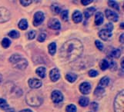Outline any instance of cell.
<instances>
[{
	"mask_svg": "<svg viewBox=\"0 0 124 112\" xmlns=\"http://www.w3.org/2000/svg\"><path fill=\"white\" fill-rule=\"evenodd\" d=\"M45 19V15L42 12H37L34 15V19H33V25L34 26H39L41 25Z\"/></svg>",
	"mask_w": 124,
	"mask_h": 112,
	"instance_id": "cell-6",
	"label": "cell"
},
{
	"mask_svg": "<svg viewBox=\"0 0 124 112\" xmlns=\"http://www.w3.org/2000/svg\"><path fill=\"white\" fill-rule=\"evenodd\" d=\"M51 10L55 14H59L61 12V8L57 3H53L51 6Z\"/></svg>",
	"mask_w": 124,
	"mask_h": 112,
	"instance_id": "cell-22",
	"label": "cell"
},
{
	"mask_svg": "<svg viewBox=\"0 0 124 112\" xmlns=\"http://www.w3.org/2000/svg\"><path fill=\"white\" fill-rule=\"evenodd\" d=\"M123 91L119 92L114 101V110L115 112H123Z\"/></svg>",
	"mask_w": 124,
	"mask_h": 112,
	"instance_id": "cell-4",
	"label": "cell"
},
{
	"mask_svg": "<svg viewBox=\"0 0 124 112\" xmlns=\"http://www.w3.org/2000/svg\"><path fill=\"white\" fill-rule=\"evenodd\" d=\"M83 51V45L77 38L66 42L60 49L59 56L62 62H72L79 58Z\"/></svg>",
	"mask_w": 124,
	"mask_h": 112,
	"instance_id": "cell-1",
	"label": "cell"
},
{
	"mask_svg": "<svg viewBox=\"0 0 124 112\" xmlns=\"http://www.w3.org/2000/svg\"><path fill=\"white\" fill-rule=\"evenodd\" d=\"M123 36H124V35L123 33V34H121L120 37H119V42H120L121 43H123Z\"/></svg>",
	"mask_w": 124,
	"mask_h": 112,
	"instance_id": "cell-42",
	"label": "cell"
},
{
	"mask_svg": "<svg viewBox=\"0 0 124 112\" xmlns=\"http://www.w3.org/2000/svg\"><path fill=\"white\" fill-rule=\"evenodd\" d=\"M72 20H73V21L75 23H79V22H81L83 20V15L82 13L76 10L74 12V13L72 14Z\"/></svg>",
	"mask_w": 124,
	"mask_h": 112,
	"instance_id": "cell-14",
	"label": "cell"
},
{
	"mask_svg": "<svg viewBox=\"0 0 124 112\" xmlns=\"http://www.w3.org/2000/svg\"><path fill=\"white\" fill-rule=\"evenodd\" d=\"M109 83V78L108 77H103L102 78H101V80L100 81V83H99V87L101 88H105L106 87Z\"/></svg>",
	"mask_w": 124,
	"mask_h": 112,
	"instance_id": "cell-17",
	"label": "cell"
},
{
	"mask_svg": "<svg viewBox=\"0 0 124 112\" xmlns=\"http://www.w3.org/2000/svg\"><path fill=\"white\" fill-rule=\"evenodd\" d=\"M0 108L2 110H8L9 108V106H8V103L3 98H0Z\"/></svg>",
	"mask_w": 124,
	"mask_h": 112,
	"instance_id": "cell-25",
	"label": "cell"
},
{
	"mask_svg": "<svg viewBox=\"0 0 124 112\" xmlns=\"http://www.w3.org/2000/svg\"><path fill=\"white\" fill-rule=\"evenodd\" d=\"M104 20V15L103 14L100 12H96V14L95 15V24L96 25H100L102 24Z\"/></svg>",
	"mask_w": 124,
	"mask_h": 112,
	"instance_id": "cell-15",
	"label": "cell"
},
{
	"mask_svg": "<svg viewBox=\"0 0 124 112\" xmlns=\"http://www.w3.org/2000/svg\"><path fill=\"white\" fill-rule=\"evenodd\" d=\"M100 67L102 71L106 70L109 68V62H107V60L102 59L100 63Z\"/></svg>",
	"mask_w": 124,
	"mask_h": 112,
	"instance_id": "cell-26",
	"label": "cell"
},
{
	"mask_svg": "<svg viewBox=\"0 0 124 112\" xmlns=\"http://www.w3.org/2000/svg\"><path fill=\"white\" fill-rule=\"evenodd\" d=\"M121 67L123 68H123H124V65H123V60L121 61Z\"/></svg>",
	"mask_w": 124,
	"mask_h": 112,
	"instance_id": "cell-46",
	"label": "cell"
},
{
	"mask_svg": "<svg viewBox=\"0 0 124 112\" xmlns=\"http://www.w3.org/2000/svg\"><path fill=\"white\" fill-rule=\"evenodd\" d=\"M48 26L51 29L59 30L61 28V24L57 19H51L48 22Z\"/></svg>",
	"mask_w": 124,
	"mask_h": 112,
	"instance_id": "cell-9",
	"label": "cell"
},
{
	"mask_svg": "<svg viewBox=\"0 0 124 112\" xmlns=\"http://www.w3.org/2000/svg\"><path fill=\"white\" fill-rule=\"evenodd\" d=\"M120 55H121V51L119 49H113L109 55L111 58H118L120 57Z\"/></svg>",
	"mask_w": 124,
	"mask_h": 112,
	"instance_id": "cell-24",
	"label": "cell"
},
{
	"mask_svg": "<svg viewBox=\"0 0 124 112\" xmlns=\"http://www.w3.org/2000/svg\"><path fill=\"white\" fill-rule=\"evenodd\" d=\"M9 62L13 64L16 68H18L20 70H23L28 65L27 60L23 58L19 54H14L9 58Z\"/></svg>",
	"mask_w": 124,
	"mask_h": 112,
	"instance_id": "cell-3",
	"label": "cell"
},
{
	"mask_svg": "<svg viewBox=\"0 0 124 112\" xmlns=\"http://www.w3.org/2000/svg\"><path fill=\"white\" fill-rule=\"evenodd\" d=\"M11 18V13L6 8L0 7V23L6 22Z\"/></svg>",
	"mask_w": 124,
	"mask_h": 112,
	"instance_id": "cell-5",
	"label": "cell"
},
{
	"mask_svg": "<svg viewBox=\"0 0 124 112\" xmlns=\"http://www.w3.org/2000/svg\"><path fill=\"white\" fill-rule=\"evenodd\" d=\"M89 100L86 97H81L79 101V105L82 107H86L89 105Z\"/></svg>",
	"mask_w": 124,
	"mask_h": 112,
	"instance_id": "cell-23",
	"label": "cell"
},
{
	"mask_svg": "<svg viewBox=\"0 0 124 112\" xmlns=\"http://www.w3.org/2000/svg\"><path fill=\"white\" fill-rule=\"evenodd\" d=\"M1 44L4 49H8L11 45V40H9L7 38H4L1 42Z\"/></svg>",
	"mask_w": 124,
	"mask_h": 112,
	"instance_id": "cell-28",
	"label": "cell"
},
{
	"mask_svg": "<svg viewBox=\"0 0 124 112\" xmlns=\"http://www.w3.org/2000/svg\"><path fill=\"white\" fill-rule=\"evenodd\" d=\"M66 78L68 81L72 83L77 79V75L74 74V73H68V74L66 75Z\"/></svg>",
	"mask_w": 124,
	"mask_h": 112,
	"instance_id": "cell-21",
	"label": "cell"
},
{
	"mask_svg": "<svg viewBox=\"0 0 124 112\" xmlns=\"http://www.w3.org/2000/svg\"><path fill=\"white\" fill-rule=\"evenodd\" d=\"M120 27H121L120 28H123V22L120 24Z\"/></svg>",
	"mask_w": 124,
	"mask_h": 112,
	"instance_id": "cell-47",
	"label": "cell"
},
{
	"mask_svg": "<svg viewBox=\"0 0 124 112\" xmlns=\"http://www.w3.org/2000/svg\"><path fill=\"white\" fill-rule=\"evenodd\" d=\"M8 36L11 37L12 38H18L19 37V32L16 31V30H12V31L8 32Z\"/></svg>",
	"mask_w": 124,
	"mask_h": 112,
	"instance_id": "cell-30",
	"label": "cell"
},
{
	"mask_svg": "<svg viewBox=\"0 0 124 112\" xmlns=\"http://www.w3.org/2000/svg\"><path fill=\"white\" fill-rule=\"evenodd\" d=\"M7 112H15L14 109H12V108H8L7 110Z\"/></svg>",
	"mask_w": 124,
	"mask_h": 112,
	"instance_id": "cell-44",
	"label": "cell"
},
{
	"mask_svg": "<svg viewBox=\"0 0 124 112\" xmlns=\"http://www.w3.org/2000/svg\"><path fill=\"white\" fill-rule=\"evenodd\" d=\"M46 68L44 67H39L38 68L36 71V73L39 75L40 77H42V78H43V77H46Z\"/></svg>",
	"mask_w": 124,
	"mask_h": 112,
	"instance_id": "cell-18",
	"label": "cell"
},
{
	"mask_svg": "<svg viewBox=\"0 0 124 112\" xmlns=\"http://www.w3.org/2000/svg\"><path fill=\"white\" fill-rule=\"evenodd\" d=\"M68 14H69V12H68V10H63L61 12V18H62V19L63 21H68V19H69Z\"/></svg>",
	"mask_w": 124,
	"mask_h": 112,
	"instance_id": "cell-33",
	"label": "cell"
},
{
	"mask_svg": "<svg viewBox=\"0 0 124 112\" xmlns=\"http://www.w3.org/2000/svg\"><path fill=\"white\" fill-rule=\"evenodd\" d=\"M77 109H76V107L74 105H70L66 107V112H76Z\"/></svg>",
	"mask_w": 124,
	"mask_h": 112,
	"instance_id": "cell-31",
	"label": "cell"
},
{
	"mask_svg": "<svg viewBox=\"0 0 124 112\" xmlns=\"http://www.w3.org/2000/svg\"><path fill=\"white\" fill-rule=\"evenodd\" d=\"M42 81L37 78H31L29 80V86L32 89L39 88L42 86Z\"/></svg>",
	"mask_w": 124,
	"mask_h": 112,
	"instance_id": "cell-13",
	"label": "cell"
},
{
	"mask_svg": "<svg viewBox=\"0 0 124 112\" xmlns=\"http://www.w3.org/2000/svg\"><path fill=\"white\" fill-rule=\"evenodd\" d=\"M20 3H21V5L23 6H28L32 3V1H24V0H21Z\"/></svg>",
	"mask_w": 124,
	"mask_h": 112,
	"instance_id": "cell-39",
	"label": "cell"
},
{
	"mask_svg": "<svg viewBox=\"0 0 124 112\" xmlns=\"http://www.w3.org/2000/svg\"><path fill=\"white\" fill-rule=\"evenodd\" d=\"M51 98H52V100L54 103L58 104V103H60L63 101V95L61 93V91H58V90H55V91L52 92Z\"/></svg>",
	"mask_w": 124,
	"mask_h": 112,
	"instance_id": "cell-7",
	"label": "cell"
},
{
	"mask_svg": "<svg viewBox=\"0 0 124 112\" xmlns=\"http://www.w3.org/2000/svg\"><path fill=\"white\" fill-rule=\"evenodd\" d=\"M99 36L101 39L104 41H107L112 37V32L106 29H102L99 32Z\"/></svg>",
	"mask_w": 124,
	"mask_h": 112,
	"instance_id": "cell-12",
	"label": "cell"
},
{
	"mask_svg": "<svg viewBox=\"0 0 124 112\" xmlns=\"http://www.w3.org/2000/svg\"><path fill=\"white\" fill-rule=\"evenodd\" d=\"M98 107H99V105H98L96 102H93L91 104V109L93 110L94 111H96L98 109Z\"/></svg>",
	"mask_w": 124,
	"mask_h": 112,
	"instance_id": "cell-40",
	"label": "cell"
},
{
	"mask_svg": "<svg viewBox=\"0 0 124 112\" xmlns=\"http://www.w3.org/2000/svg\"><path fill=\"white\" fill-rule=\"evenodd\" d=\"M46 34L45 32H42L39 34V35L38 36L37 40L39 42H43L46 40Z\"/></svg>",
	"mask_w": 124,
	"mask_h": 112,
	"instance_id": "cell-34",
	"label": "cell"
},
{
	"mask_svg": "<svg viewBox=\"0 0 124 112\" xmlns=\"http://www.w3.org/2000/svg\"><path fill=\"white\" fill-rule=\"evenodd\" d=\"M25 101L29 105L32 107H38L42 105L43 99L38 92L31 91L28 92L25 96Z\"/></svg>",
	"mask_w": 124,
	"mask_h": 112,
	"instance_id": "cell-2",
	"label": "cell"
},
{
	"mask_svg": "<svg viewBox=\"0 0 124 112\" xmlns=\"http://www.w3.org/2000/svg\"><path fill=\"white\" fill-rule=\"evenodd\" d=\"M19 112H33V111H31L30 109H24V110L20 111Z\"/></svg>",
	"mask_w": 124,
	"mask_h": 112,
	"instance_id": "cell-43",
	"label": "cell"
},
{
	"mask_svg": "<svg viewBox=\"0 0 124 112\" xmlns=\"http://www.w3.org/2000/svg\"><path fill=\"white\" fill-rule=\"evenodd\" d=\"M19 28L22 30H25L28 28V21L25 19H23L19 21Z\"/></svg>",
	"mask_w": 124,
	"mask_h": 112,
	"instance_id": "cell-20",
	"label": "cell"
},
{
	"mask_svg": "<svg viewBox=\"0 0 124 112\" xmlns=\"http://www.w3.org/2000/svg\"><path fill=\"white\" fill-rule=\"evenodd\" d=\"M96 11V8L95 7H89L88 8H86L84 11V15H85V19H88L89 17H91L92 15Z\"/></svg>",
	"mask_w": 124,
	"mask_h": 112,
	"instance_id": "cell-16",
	"label": "cell"
},
{
	"mask_svg": "<svg viewBox=\"0 0 124 112\" xmlns=\"http://www.w3.org/2000/svg\"><path fill=\"white\" fill-rule=\"evenodd\" d=\"M98 75H99V73H98V71H96V70H94V69H92V70H90V71H89V75L90 76V77H96V76H97Z\"/></svg>",
	"mask_w": 124,
	"mask_h": 112,
	"instance_id": "cell-37",
	"label": "cell"
},
{
	"mask_svg": "<svg viewBox=\"0 0 124 112\" xmlns=\"http://www.w3.org/2000/svg\"><path fill=\"white\" fill-rule=\"evenodd\" d=\"M92 86L89 82H83L79 86V91L83 94H88L91 91Z\"/></svg>",
	"mask_w": 124,
	"mask_h": 112,
	"instance_id": "cell-10",
	"label": "cell"
},
{
	"mask_svg": "<svg viewBox=\"0 0 124 112\" xmlns=\"http://www.w3.org/2000/svg\"><path fill=\"white\" fill-rule=\"evenodd\" d=\"M49 77L52 81H57L59 78H60V72H59L58 68H53L50 71L49 73Z\"/></svg>",
	"mask_w": 124,
	"mask_h": 112,
	"instance_id": "cell-11",
	"label": "cell"
},
{
	"mask_svg": "<svg viewBox=\"0 0 124 112\" xmlns=\"http://www.w3.org/2000/svg\"><path fill=\"white\" fill-rule=\"evenodd\" d=\"M36 31H34V30H31L30 32H29L27 33V37L29 40L34 39V38H36Z\"/></svg>",
	"mask_w": 124,
	"mask_h": 112,
	"instance_id": "cell-32",
	"label": "cell"
},
{
	"mask_svg": "<svg viewBox=\"0 0 124 112\" xmlns=\"http://www.w3.org/2000/svg\"><path fill=\"white\" fill-rule=\"evenodd\" d=\"M108 5L109 6H110L111 8H114V9H116V10H119V5H118V3L116 2H115V1H108Z\"/></svg>",
	"mask_w": 124,
	"mask_h": 112,
	"instance_id": "cell-29",
	"label": "cell"
},
{
	"mask_svg": "<svg viewBox=\"0 0 124 112\" xmlns=\"http://www.w3.org/2000/svg\"><path fill=\"white\" fill-rule=\"evenodd\" d=\"M105 29L108 30V31H109V32H112L113 29V23L109 22V23L106 24V28H105Z\"/></svg>",
	"mask_w": 124,
	"mask_h": 112,
	"instance_id": "cell-38",
	"label": "cell"
},
{
	"mask_svg": "<svg viewBox=\"0 0 124 112\" xmlns=\"http://www.w3.org/2000/svg\"><path fill=\"white\" fill-rule=\"evenodd\" d=\"M92 2H93L92 0H89V1H87V0L86 1H85V0H82V1H81V3H82L83 6H87L89 3H91Z\"/></svg>",
	"mask_w": 124,
	"mask_h": 112,
	"instance_id": "cell-41",
	"label": "cell"
},
{
	"mask_svg": "<svg viewBox=\"0 0 124 112\" xmlns=\"http://www.w3.org/2000/svg\"><path fill=\"white\" fill-rule=\"evenodd\" d=\"M48 51H49V53L51 55H54L55 51H56V44H55V42L50 43L48 46Z\"/></svg>",
	"mask_w": 124,
	"mask_h": 112,
	"instance_id": "cell-19",
	"label": "cell"
},
{
	"mask_svg": "<svg viewBox=\"0 0 124 112\" xmlns=\"http://www.w3.org/2000/svg\"><path fill=\"white\" fill-rule=\"evenodd\" d=\"M104 92H105L104 88H101V87H99V86H98V87L96 88L95 91H94V94H95L96 97H99V96H102V94H104Z\"/></svg>",
	"mask_w": 124,
	"mask_h": 112,
	"instance_id": "cell-27",
	"label": "cell"
},
{
	"mask_svg": "<svg viewBox=\"0 0 124 112\" xmlns=\"http://www.w3.org/2000/svg\"><path fill=\"white\" fill-rule=\"evenodd\" d=\"M109 68L112 71H115V70H116V68H117V65H116V63L114 61H111L110 62V64L109 63Z\"/></svg>",
	"mask_w": 124,
	"mask_h": 112,
	"instance_id": "cell-36",
	"label": "cell"
},
{
	"mask_svg": "<svg viewBox=\"0 0 124 112\" xmlns=\"http://www.w3.org/2000/svg\"><path fill=\"white\" fill-rule=\"evenodd\" d=\"M105 15L106 16V18H107V19L110 21H117L119 19L118 15L111 9H106Z\"/></svg>",
	"mask_w": 124,
	"mask_h": 112,
	"instance_id": "cell-8",
	"label": "cell"
},
{
	"mask_svg": "<svg viewBox=\"0 0 124 112\" xmlns=\"http://www.w3.org/2000/svg\"><path fill=\"white\" fill-rule=\"evenodd\" d=\"M2 75L0 74V84L2 83Z\"/></svg>",
	"mask_w": 124,
	"mask_h": 112,
	"instance_id": "cell-45",
	"label": "cell"
},
{
	"mask_svg": "<svg viewBox=\"0 0 124 112\" xmlns=\"http://www.w3.org/2000/svg\"><path fill=\"white\" fill-rule=\"evenodd\" d=\"M95 44H96V46L97 47V49H99V50H100V51L103 50V48H104L103 44H102V43L100 41L96 40V41L95 42Z\"/></svg>",
	"mask_w": 124,
	"mask_h": 112,
	"instance_id": "cell-35",
	"label": "cell"
}]
</instances>
